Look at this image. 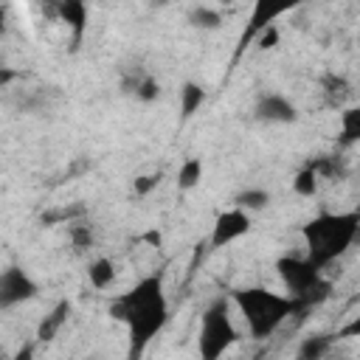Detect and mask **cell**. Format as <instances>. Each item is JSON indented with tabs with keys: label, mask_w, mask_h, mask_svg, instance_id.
Returning <instances> with one entry per match:
<instances>
[{
	"label": "cell",
	"mask_w": 360,
	"mask_h": 360,
	"mask_svg": "<svg viewBox=\"0 0 360 360\" xmlns=\"http://www.w3.org/2000/svg\"><path fill=\"white\" fill-rule=\"evenodd\" d=\"M188 22H191L194 28L214 31V28L222 25V14H219L217 8H211V6H194V8L188 11Z\"/></svg>",
	"instance_id": "15"
},
{
	"label": "cell",
	"mask_w": 360,
	"mask_h": 360,
	"mask_svg": "<svg viewBox=\"0 0 360 360\" xmlns=\"http://www.w3.org/2000/svg\"><path fill=\"white\" fill-rule=\"evenodd\" d=\"M141 242H149L152 248H160V245H163V236H160L158 228H152V231H146V233L141 236Z\"/></svg>",
	"instance_id": "25"
},
{
	"label": "cell",
	"mask_w": 360,
	"mask_h": 360,
	"mask_svg": "<svg viewBox=\"0 0 360 360\" xmlns=\"http://www.w3.org/2000/svg\"><path fill=\"white\" fill-rule=\"evenodd\" d=\"M37 292H39L37 281L20 264H11V267H6L0 273V309L17 307L22 301H31Z\"/></svg>",
	"instance_id": "5"
},
{
	"label": "cell",
	"mask_w": 360,
	"mask_h": 360,
	"mask_svg": "<svg viewBox=\"0 0 360 360\" xmlns=\"http://www.w3.org/2000/svg\"><path fill=\"white\" fill-rule=\"evenodd\" d=\"M278 39H281V31H278V25L273 22V25H267V28L259 34L256 45H259L262 51H267V48H276V45H278Z\"/></svg>",
	"instance_id": "24"
},
{
	"label": "cell",
	"mask_w": 360,
	"mask_h": 360,
	"mask_svg": "<svg viewBox=\"0 0 360 360\" xmlns=\"http://www.w3.org/2000/svg\"><path fill=\"white\" fill-rule=\"evenodd\" d=\"M138 101H143V104H152V101H158L160 98V84H158V79L155 76H143L141 79V84L135 87V93H132Z\"/></svg>",
	"instance_id": "20"
},
{
	"label": "cell",
	"mask_w": 360,
	"mask_h": 360,
	"mask_svg": "<svg viewBox=\"0 0 360 360\" xmlns=\"http://www.w3.org/2000/svg\"><path fill=\"white\" fill-rule=\"evenodd\" d=\"M87 278H90V284H93L96 290H104V287H110V284L115 281V264H112L107 256H98V259L90 262Z\"/></svg>",
	"instance_id": "13"
},
{
	"label": "cell",
	"mask_w": 360,
	"mask_h": 360,
	"mask_svg": "<svg viewBox=\"0 0 360 360\" xmlns=\"http://www.w3.org/2000/svg\"><path fill=\"white\" fill-rule=\"evenodd\" d=\"M56 14L62 22H68V28L73 34V48H79L84 39V31H87V6L82 0H62L56 6Z\"/></svg>",
	"instance_id": "9"
},
{
	"label": "cell",
	"mask_w": 360,
	"mask_h": 360,
	"mask_svg": "<svg viewBox=\"0 0 360 360\" xmlns=\"http://www.w3.org/2000/svg\"><path fill=\"white\" fill-rule=\"evenodd\" d=\"M278 14H284V8H281V6L256 3V6H253V14H250V20H248V28H245V34H242V48H245L253 37H259L267 25H273V22L278 20Z\"/></svg>",
	"instance_id": "10"
},
{
	"label": "cell",
	"mask_w": 360,
	"mask_h": 360,
	"mask_svg": "<svg viewBox=\"0 0 360 360\" xmlns=\"http://www.w3.org/2000/svg\"><path fill=\"white\" fill-rule=\"evenodd\" d=\"M360 228V214H321L312 222L304 225V242H307V262L321 270L332 259H338L343 250L352 248Z\"/></svg>",
	"instance_id": "2"
},
{
	"label": "cell",
	"mask_w": 360,
	"mask_h": 360,
	"mask_svg": "<svg viewBox=\"0 0 360 360\" xmlns=\"http://www.w3.org/2000/svg\"><path fill=\"white\" fill-rule=\"evenodd\" d=\"M3 28H6V8L0 6V34H3Z\"/></svg>",
	"instance_id": "27"
},
{
	"label": "cell",
	"mask_w": 360,
	"mask_h": 360,
	"mask_svg": "<svg viewBox=\"0 0 360 360\" xmlns=\"http://www.w3.org/2000/svg\"><path fill=\"white\" fill-rule=\"evenodd\" d=\"M110 315L124 321L129 329V357L138 360L149 340L166 326L169 321V304L163 295V281L160 276H146L141 278L129 292L115 298L110 304Z\"/></svg>",
	"instance_id": "1"
},
{
	"label": "cell",
	"mask_w": 360,
	"mask_h": 360,
	"mask_svg": "<svg viewBox=\"0 0 360 360\" xmlns=\"http://www.w3.org/2000/svg\"><path fill=\"white\" fill-rule=\"evenodd\" d=\"M205 104V87L200 82H183L180 84V118L188 121L200 107Z\"/></svg>",
	"instance_id": "12"
},
{
	"label": "cell",
	"mask_w": 360,
	"mask_h": 360,
	"mask_svg": "<svg viewBox=\"0 0 360 360\" xmlns=\"http://www.w3.org/2000/svg\"><path fill=\"white\" fill-rule=\"evenodd\" d=\"M276 270L281 276V281L287 284V290L292 292V298H301L318 278L321 273L307 262V259H295V256H284L276 262Z\"/></svg>",
	"instance_id": "6"
},
{
	"label": "cell",
	"mask_w": 360,
	"mask_h": 360,
	"mask_svg": "<svg viewBox=\"0 0 360 360\" xmlns=\"http://www.w3.org/2000/svg\"><path fill=\"white\" fill-rule=\"evenodd\" d=\"M267 202H270V194L264 188H245L242 194H236V208L245 214L262 211V208H267Z\"/></svg>",
	"instance_id": "16"
},
{
	"label": "cell",
	"mask_w": 360,
	"mask_h": 360,
	"mask_svg": "<svg viewBox=\"0 0 360 360\" xmlns=\"http://www.w3.org/2000/svg\"><path fill=\"white\" fill-rule=\"evenodd\" d=\"M292 191L298 197H315V191H318V174L309 166L298 169V174L292 177Z\"/></svg>",
	"instance_id": "19"
},
{
	"label": "cell",
	"mask_w": 360,
	"mask_h": 360,
	"mask_svg": "<svg viewBox=\"0 0 360 360\" xmlns=\"http://www.w3.org/2000/svg\"><path fill=\"white\" fill-rule=\"evenodd\" d=\"M340 141L343 143H354L357 138H360V110L357 107H346L343 112H340Z\"/></svg>",
	"instance_id": "18"
},
{
	"label": "cell",
	"mask_w": 360,
	"mask_h": 360,
	"mask_svg": "<svg viewBox=\"0 0 360 360\" xmlns=\"http://www.w3.org/2000/svg\"><path fill=\"white\" fill-rule=\"evenodd\" d=\"M200 180H202V160L200 158H186L180 163V169H177V188L180 191H188Z\"/></svg>",
	"instance_id": "14"
},
{
	"label": "cell",
	"mask_w": 360,
	"mask_h": 360,
	"mask_svg": "<svg viewBox=\"0 0 360 360\" xmlns=\"http://www.w3.org/2000/svg\"><path fill=\"white\" fill-rule=\"evenodd\" d=\"M14 360H34V343H25V346L14 354Z\"/></svg>",
	"instance_id": "26"
},
{
	"label": "cell",
	"mask_w": 360,
	"mask_h": 360,
	"mask_svg": "<svg viewBox=\"0 0 360 360\" xmlns=\"http://www.w3.org/2000/svg\"><path fill=\"white\" fill-rule=\"evenodd\" d=\"M68 236H70V242H73L76 250L93 248V231H90V225H84V222H73V225L68 228Z\"/></svg>",
	"instance_id": "21"
},
{
	"label": "cell",
	"mask_w": 360,
	"mask_h": 360,
	"mask_svg": "<svg viewBox=\"0 0 360 360\" xmlns=\"http://www.w3.org/2000/svg\"><path fill=\"white\" fill-rule=\"evenodd\" d=\"M236 340H239V332L228 315V301L225 298L211 301V307L202 312V323H200V338H197L200 357L219 360Z\"/></svg>",
	"instance_id": "4"
},
{
	"label": "cell",
	"mask_w": 360,
	"mask_h": 360,
	"mask_svg": "<svg viewBox=\"0 0 360 360\" xmlns=\"http://www.w3.org/2000/svg\"><path fill=\"white\" fill-rule=\"evenodd\" d=\"M323 84H326V93L335 98V101H340L346 93H349V82L343 79V76H323Z\"/></svg>",
	"instance_id": "23"
},
{
	"label": "cell",
	"mask_w": 360,
	"mask_h": 360,
	"mask_svg": "<svg viewBox=\"0 0 360 360\" xmlns=\"http://www.w3.org/2000/svg\"><path fill=\"white\" fill-rule=\"evenodd\" d=\"M160 172H152V174H141V177H135L132 180V191H135V197H146L149 191H155L158 186H160Z\"/></svg>",
	"instance_id": "22"
},
{
	"label": "cell",
	"mask_w": 360,
	"mask_h": 360,
	"mask_svg": "<svg viewBox=\"0 0 360 360\" xmlns=\"http://www.w3.org/2000/svg\"><path fill=\"white\" fill-rule=\"evenodd\" d=\"M248 231H250V214L231 208V211L217 217L214 231H211V248H225V245L236 242L239 236H245Z\"/></svg>",
	"instance_id": "7"
},
{
	"label": "cell",
	"mask_w": 360,
	"mask_h": 360,
	"mask_svg": "<svg viewBox=\"0 0 360 360\" xmlns=\"http://www.w3.org/2000/svg\"><path fill=\"white\" fill-rule=\"evenodd\" d=\"M233 304L239 307V312H242V318H245V323H248V332H250L256 340L270 338V335L298 309V301H295V298L270 292V290H264V287L236 290V292H233Z\"/></svg>",
	"instance_id": "3"
},
{
	"label": "cell",
	"mask_w": 360,
	"mask_h": 360,
	"mask_svg": "<svg viewBox=\"0 0 360 360\" xmlns=\"http://www.w3.org/2000/svg\"><path fill=\"white\" fill-rule=\"evenodd\" d=\"M256 118L264 124H295L298 110L295 104L281 93H267L256 101Z\"/></svg>",
	"instance_id": "8"
},
{
	"label": "cell",
	"mask_w": 360,
	"mask_h": 360,
	"mask_svg": "<svg viewBox=\"0 0 360 360\" xmlns=\"http://www.w3.org/2000/svg\"><path fill=\"white\" fill-rule=\"evenodd\" d=\"M329 346H332V335H309V338L301 343L298 357H301V360H321Z\"/></svg>",
	"instance_id": "17"
},
{
	"label": "cell",
	"mask_w": 360,
	"mask_h": 360,
	"mask_svg": "<svg viewBox=\"0 0 360 360\" xmlns=\"http://www.w3.org/2000/svg\"><path fill=\"white\" fill-rule=\"evenodd\" d=\"M68 315H70V301H68V298L56 301V307L39 321V326H37V340H39V343L53 340V338L59 335V329L68 323Z\"/></svg>",
	"instance_id": "11"
}]
</instances>
